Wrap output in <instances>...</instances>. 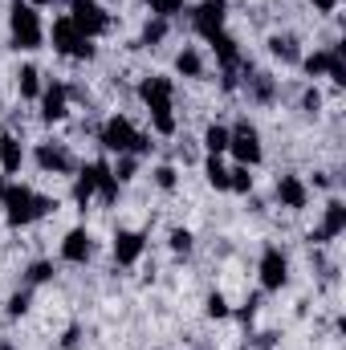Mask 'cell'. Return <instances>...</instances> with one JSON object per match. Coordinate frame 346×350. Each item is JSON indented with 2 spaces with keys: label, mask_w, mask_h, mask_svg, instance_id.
I'll return each mask as SVG.
<instances>
[{
  "label": "cell",
  "mask_w": 346,
  "mask_h": 350,
  "mask_svg": "<svg viewBox=\"0 0 346 350\" xmlns=\"http://www.w3.org/2000/svg\"><path fill=\"white\" fill-rule=\"evenodd\" d=\"M135 94H139V102H143V110L151 118V135L172 139L175 131H179V118H175V78L147 74V78H139Z\"/></svg>",
  "instance_id": "obj_1"
},
{
  "label": "cell",
  "mask_w": 346,
  "mask_h": 350,
  "mask_svg": "<svg viewBox=\"0 0 346 350\" xmlns=\"http://www.w3.org/2000/svg\"><path fill=\"white\" fill-rule=\"evenodd\" d=\"M0 208H4L8 228H29V224H37V220H45V216H53V212H57V200L33 191L29 183H8L4 196H0Z\"/></svg>",
  "instance_id": "obj_2"
},
{
  "label": "cell",
  "mask_w": 346,
  "mask_h": 350,
  "mask_svg": "<svg viewBox=\"0 0 346 350\" xmlns=\"http://www.w3.org/2000/svg\"><path fill=\"white\" fill-rule=\"evenodd\" d=\"M98 147H102L106 155H139V159L155 151L151 135L139 131L127 114H110V118L98 126Z\"/></svg>",
  "instance_id": "obj_3"
},
{
  "label": "cell",
  "mask_w": 346,
  "mask_h": 350,
  "mask_svg": "<svg viewBox=\"0 0 346 350\" xmlns=\"http://www.w3.org/2000/svg\"><path fill=\"white\" fill-rule=\"evenodd\" d=\"M8 41L21 53H37L45 49V21L41 8H33L29 0H12L8 4Z\"/></svg>",
  "instance_id": "obj_4"
},
{
  "label": "cell",
  "mask_w": 346,
  "mask_h": 350,
  "mask_svg": "<svg viewBox=\"0 0 346 350\" xmlns=\"http://www.w3.org/2000/svg\"><path fill=\"white\" fill-rule=\"evenodd\" d=\"M45 37L53 41V53H57V57H70V62H94V57H98V45L78 33V25H74L66 12L53 21V29H49Z\"/></svg>",
  "instance_id": "obj_5"
},
{
  "label": "cell",
  "mask_w": 346,
  "mask_h": 350,
  "mask_svg": "<svg viewBox=\"0 0 346 350\" xmlns=\"http://www.w3.org/2000/svg\"><path fill=\"white\" fill-rule=\"evenodd\" d=\"M228 155H232L241 167H253V172L265 163V143H261L257 122L241 118L237 126H228Z\"/></svg>",
  "instance_id": "obj_6"
},
{
  "label": "cell",
  "mask_w": 346,
  "mask_h": 350,
  "mask_svg": "<svg viewBox=\"0 0 346 350\" xmlns=\"http://www.w3.org/2000/svg\"><path fill=\"white\" fill-rule=\"evenodd\" d=\"M66 16L78 25V33L90 37V41H98V37H106V33L114 29V12L102 8L98 0H70V12H66Z\"/></svg>",
  "instance_id": "obj_7"
},
{
  "label": "cell",
  "mask_w": 346,
  "mask_h": 350,
  "mask_svg": "<svg viewBox=\"0 0 346 350\" xmlns=\"http://www.w3.org/2000/svg\"><path fill=\"white\" fill-rule=\"evenodd\" d=\"M310 78H330L334 86H346V62H343V45H322L314 53H302L297 62Z\"/></svg>",
  "instance_id": "obj_8"
},
{
  "label": "cell",
  "mask_w": 346,
  "mask_h": 350,
  "mask_svg": "<svg viewBox=\"0 0 346 350\" xmlns=\"http://www.w3.org/2000/svg\"><path fill=\"white\" fill-rule=\"evenodd\" d=\"M257 281L265 293H281L289 285V253L281 245H265L257 257Z\"/></svg>",
  "instance_id": "obj_9"
},
{
  "label": "cell",
  "mask_w": 346,
  "mask_h": 350,
  "mask_svg": "<svg viewBox=\"0 0 346 350\" xmlns=\"http://www.w3.org/2000/svg\"><path fill=\"white\" fill-rule=\"evenodd\" d=\"M187 25L200 41L224 33L228 29V0H200L196 8H187Z\"/></svg>",
  "instance_id": "obj_10"
},
{
  "label": "cell",
  "mask_w": 346,
  "mask_h": 350,
  "mask_svg": "<svg viewBox=\"0 0 346 350\" xmlns=\"http://www.w3.org/2000/svg\"><path fill=\"white\" fill-rule=\"evenodd\" d=\"M33 163L45 175H74L78 172V159L66 143H37L33 147Z\"/></svg>",
  "instance_id": "obj_11"
},
{
  "label": "cell",
  "mask_w": 346,
  "mask_h": 350,
  "mask_svg": "<svg viewBox=\"0 0 346 350\" xmlns=\"http://www.w3.org/2000/svg\"><path fill=\"white\" fill-rule=\"evenodd\" d=\"M273 196H277V204L285 212H306L310 208V183L293 172H281L273 179Z\"/></svg>",
  "instance_id": "obj_12"
},
{
  "label": "cell",
  "mask_w": 346,
  "mask_h": 350,
  "mask_svg": "<svg viewBox=\"0 0 346 350\" xmlns=\"http://www.w3.org/2000/svg\"><path fill=\"white\" fill-rule=\"evenodd\" d=\"M143 253H147V232H139V228H118V232H114V241H110L114 265L131 269V265L143 261Z\"/></svg>",
  "instance_id": "obj_13"
},
{
  "label": "cell",
  "mask_w": 346,
  "mask_h": 350,
  "mask_svg": "<svg viewBox=\"0 0 346 350\" xmlns=\"http://www.w3.org/2000/svg\"><path fill=\"white\" fill-rule=\"evenodd\" d=\"M37 110H41V122H66L70 118V86L66 82H45L41 98H37Z\"/></svg>",
  "instance_id": "obj_14"
},
{
  "label": "cell",
  "mask_w": 346,
  "mask_h": 350,
  "mask_svg": "<svg viewBox=\"0 0 346 350\" xmlns=\"http://www.w3.org/2000/svg\"><path fill=\"white\" fill-rule=\"evenodd\" d=\"M343 232H346V204L338 200V196H330L326 208H322L318 228L310 232V241H314V245H330V241H338Z\"/></svg>",
  "instance_id": "obj_15"
},
{
  "label": "cell",
  "mask_w": 346,
  "mask_h": 350,
  "mask_svg": "<svg viewBox=\"0 0 346 350\" xmlns=\"http://www.w3.org/2000/svg\"><path fill=\"white\" fill-rule=\"evenodd\" d=\"M57 257H62V265H86L90 257H94V237H90L86 224H78V228H70V232L62 237Z\"/></svg>",
  "instance_id": "obj_16"
},
{
  "label": "cell",
  "mask_w": 346,
  "mask_h": 350,
  "mask_svg": "<svg viewBox=\"0 0 346 350\" xmlns=\"http://www.w3.org/2000/svg\"><path fill=\"white\" fill-rule=\"evenodd\" d=\"M25 159H29V151H25L21 135H16V131H0V172L4 175H21Z\"/></svg>",
  "instance_id": "obj_17"
},
{
  "label": "cell",
  "mask_w": 346,
  "mask_h": 350,
  "mask_svg": "<svg viewBox=\"0 0 346 350\" xmlns=\"http://www.w3.org/2000/svg\"><path fill=\"white\" fill-rule=\"evenodd\" d=\"M94 200H98V159L94 163H82L74 172V204L78 208H90Z\"/></svg>",
  "instance_id": "obj_18"
},
{
  "label": "cell",
  "mask_w": 346,
  "mask_h": 350,
  "mask_svg": "<svg viewBox=\"0 0 346 350\" xmlns=\"http://www.w3.org/2000/svg\"><path fill=\"white\" fill-rule=\"evenodd\" d=\"M175 74H179V78H187V82H200V78L208 74L200 45H183V49L175 53Z\"/></svg>",
  "instance_id": "obj_19"
},
{
  "label": "cell",
  "mask_w": 346,
  "mask_h": 350,
  "mask_svg": "<svg viewBox=\"0 0 346 350\" xmlns=\"http://www.w3.org/2000/svg\"><path fill=\"white\" fill-rule=\"evenodd\" d=\"M269 57H277V62H285V66H297V62H302L297 37H293V33H273V37H269Z\"/></svg>",
  "instance_id": "obj_20"
},
{
  "label": "cell",
  "mask_w": 346,
  "mask_h": 350,
  "mask_svg": "<svg viewBox=\"0 0 346 350\" xmlns=\"http://www.w3.org/2000/svg\"><path fill=\"white\" fill-rule=\"evenodd\" d=\"M41 70L33 66V62H25L21 70H16V94H21V102H37L41 98Z\"/></svg>",
  "instance_id": "obj_21"
},
{
  "label": "cell",
  "mask_w": 346,
  "mask_h": 350,
  "mask_svg": "<svg viewBox=\"0 0 346 350\" xmlns=\"http://www.w3.org/2000/svg\"><path fill=\"white\" fill-rule=\"evenodd\" d=\"M53 277H57V265L41 257V261H29V265H25V273H21V285H25V289H41V285H49Z\"/></svg>",
  "instance_id": "obj_22"
},
{
  "label": "cell",
  "mask_w": 346,
  "mask_h": 350,
  "mask_svg": "<svg viewBox=\"0 0 346 350\" xmlns=\"http://www.w3.org/2000/svg\"><path fill=\"white\" fill-rule=\"evenodd\" d=\"M204 155H228V126L224 122L204 126Z\"/></svg>",
  "instance_id": "obj_23"
},
{
  "label": "cell",
  "mask_w": 346,
  "mask_h": 350,
  "mask_svg": "<svg viewBox=\"0 0 346 350\" xmlns=\"http://www.w3.org/2000/svg\"><path fill=\"white\" fill-rule=\"evenodd\" d=\"M204 179H208V187L228 191V167H224V155H204Z\"/></svg>",
  "instance_id": "obj_24"
},
{
  "label": "cell",
  "mask_w": 346,
  "mask_h": 350,
  "mask_svg": "<svg viewBox=\"0 0 346 350\" xmlns=\"http://www.w3.org/2000/svg\"><path fill=\"white\" fill-rule=\"evenodd\" d=\"M168 33H172V21H159V16H151V21L143 25V33H139V45L155 49V45H163V41H168Z\"/></svg>",
  "instance_id": "obj_25"
},
{
  "label": "cell",
  "mask_w": 346,
  "mask_h": 350,
  "mask_svg": "<svg viewBox=\"0 0 346 350\" xmlns=\"http://www.w3.org/2000/svg\"><path fill=\"white\" fill-rule=\"evenodd\" d=\"M253 187H257L253 167H241V163L228 167V191H232V196H253Z\"/></svg>",
  "instance_id": "obj_26"
},
{
  "label": "cell",
  "mask_w": 346,
  "mask_h": 350,
  "mask_svg": "<svg viewBox=\"0 0 346 350\" xmlns=\"http://www.w3.org/2000/svg\"><path fill=\"white\" fill-rule=\"evenodd\" d=\"M204 314H208V318H216V322H224V318H232V306H228V293H224V289H212V293L204 297Z\"/></svg>",
  "instance_id": "obj_27"
},
{
  "label": "cell",
  "mask_w": 346,
  "mask_h": 350,
  "mask_svg": "<svg viewBox=\"0 0 346 350\" xmlns=\"http://www.w3.org/2000/svg\"><path fill=\"white\" fill-rule=\"evenodd\" d=\"M183 8H187V0H147V12L159 21H175Z\"/></svg>",
  "instance_id": "obj_28"
},
{
  "label": "cell",
  "mask_w": 346,
  "mask_h": 350,
  "mask_svg": "<svg viewBox=\"0 0 346 350\" xmlns=\"http://www.w3.org/2000/svg\"><path fill=\"white\" fill-rule=\"evenodd\" d=\"M110 172H114V179H118V183H131V179L139 175V155H114Z\"/></svg>",
  "instance_id": "obj_29"
},
{
  "label": "cell",
  "mask_w": 346,
  "mask_h": 350,
  "mask_svg": "<svg viewBox=\"0 0 346 350\" xmlns=\"http://www.w3.org/2000/svg\"><path fill=\"white\" fill-rule=\"evenodd\" d=\"M168 249H172L175 257H187V253L196 249V237H191V228H172V232H168Z\"/></svg>",
  "instance_id": "obj_30"
},
{
  "label": "cell",
  "mask_w": 346,
  "mask_h": 350,
  "mask_svg": "<svg viewBox=\"0 0 346 350\" xmlns=\"http://www.w3.org/2000/svg\"><path fill=\"white\" fill-rule=\"evenodd\" d=\"M151 179H155L159 191H175V187H179V172H175L172 163H159V167L151 172Z\"/></svg>",
  "instance_id": "obj_31"
},
{
  "label": "cell",
  "mask_w": 346,
  "mask_h": 350,
  "mask_svg": "<svg viewBox=\"0 0 346 350\" xmlns=\"http://www.w3.org/2000/svg\"><path fill=\"white\" fill-rule=\"evenodd\" d=\"M29 301H33V289H16L12 297H8V318H21V314H29Z\"/></svg>",
  "instance_id": "obj_32"
},
{
  "label": "cell",
  "mask_w": 346,
  "mask_h": 350,
  "mask_svg": "<svg viewBox=\"0 0 346 350\" xmlns=\"http://www.w3.org/2000/svg\"><path fill=\"white\" fill-rule=\"evenodd\" d=\"M302 110H306V114H318V110H322V90H306V94H302Z\"/></svg>",
  "instance_id": "obj_33"
},
{
  "label": "cell",
  "mask_w": 346,
  "mask_h": 350,
  "mask_svg": "<svg viewBox=\"0 0 346 350\" xmlns=\"http://www.w3.org/2000/svg\"><path fill=\"white\" fill-rule=\"evenodd\" d=\"M314 4V12H322V16H334L338 12V0H310Z\"/></svg>",
  "instance_id": "obj_34"
},
{
  "label": "cell",
  "mask_w": 346,
  "mask_h": 350,
  "mask_svg": "<svg viewBox=\"0 0 346 350\" xmlns=\"http://www.w3.org/2000/svg\"><path fill=\"white\" fill-rule=\"evenodd\" d=\"M33 8H49V4H57V0H29Z\"/></svg>",
  "instance_id": "obj_35"
},
{
  "label": "cell",
  "mask_w": 346,
  "mask_h": 350,
  "mask_svg": "<svg viewBox=\"0 0 346 350\" xmlns=\"http://www.w3.org/2000/svg\"><path fill=\"white\" fill-rule=\"evenodd\" d=\"M4 187H8V175L0 172V196H4Z\"/></svg>",
  "instance_id": "obj_36"
},
{
  "label": "cell",
  "mask_w": 346,
  "mask_h": 350,
  "mask_svg": "<svg viewBox=\"0 0 346 350\" xmlns=\"http://www.w3.org/2000/svg\"><path fill=\"white\" fill-rule=\"evenodd\" d=\"M0 350H12V342H4V338H0Z\"/></svg>",
  "instance_id": "obj_37"
}]
</instances>
